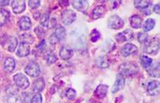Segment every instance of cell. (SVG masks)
<instances>
[{
  "mask_svg": "<svg viewBox=\"0 0 160 103\" xmlns=\"http://www.w3.org/2000/svg\"><path fill=\"white\" fill-rule=\"evenodd\" d=\"M119 71L120 74L122 76H131L138 72V68L135 64L131 63V62H127L120 66Z\"/></svg>",
  "mask_w": 160,
  "mask_h": 103,
  "instance_id": "cell-1",
  "label": "cell"
},
{
  "mask_svg": "<svg viewBox=\"0 0 160 103\" xmlns=\"http://www.w3.org/2000/svg\"><path fill=\"white\" fill-rule=\"evenodd\" d=\"M159 50V40L158 38H151L149 42H147L144 48L145 53L148 54H155Z\"/></svg>",
  "mask_w": 160,
  "mask_h": 103,
  "instance_id": "cell-2",
  "label": "cell"
},
{
  "mask_svg": "<svg viewBox=\"0 0 160 103\" xmlns=\"http://www.w3.org/2000/svg\"><path fill=\"white\" fill-rule=\"evenodd\" d=\"M14 81L15 84L20 89L25 90L28 88L30 85L29 80L23 74H17L14 76Z\"/></svg>",
  "mask_w": 160,
  "mask_h": 103,
  "instance_id": "cell-3",
  "label": "cell"
},
{
  "mask_svg": "<svg viewBox=\"0 0 160 103\" xmlns=\"http://www.w3.org/2000/svg\"><path fill=\"white\" fill-rule=\"evenodd\" d=\"M76 19V14L72 10H65L62 14V22L64 25H71Z\"/></svg>",
  "mask_w": 160,
  "mask_h": 103,
  "instance_id": "cell-4",
  "label": "cell"
},
{
  "mask_svg": "<svg viewBox=\"0 0 160 103\" xmlns=\"http://www.w3.org/2000/svg\"><path fill=\"white\" fill-rule=\"evenodd\" d=\"M25 72L29 76L33 77V78H37L40 74L39 66L36 62L32 61L27 66V67L25 68Z\"/></svg>",
  "mask_w": 160,
  "mask_h": 103,
  "instance_id": "cell-5",
  "label": "cell"
},
{
  "mask_svg": "<svg viewBox=\"0 0 160 103\" xmlns=\"http://www.w3.org/2000/svg\"><path fill=\"white\" fill-rule=\"evenodd\" d=\"M124 25L123 20L118 15H113L108 19V27L111 29L118 30L122 28Z\"/></svg>",
  "mask_w": 160,
  "mask_h": 103,
  "instance_id": "cell-6",
  "label": "cell"
},
{
  "mask_svg": "<svg viewBox=\"0 0 160 103\" xmlns=\"http://www.w3.org/2000/svg\"><path fill=\"white\" fill-rule=\"evenodd\" d=\"M147 91L149 95L155 96L159 94L160 91V82L156 80L151 81L148 82L147 86Z\"/></svg>",
  "mask_w": 160,
  "mask_h": 103,
  "instance_id": "cell-7",
  "label": "cell"
},
{
  "mask_svg": "<svg viewBox=\"0 0 160 103\" xmlns=\"http://www.w3.org/2000/svg\"><path fill=\"white\" fill-rule=\"evenodd\" d=\"M117 42H123L126 41H130L133 38V31L130 29H127L122 33H119L115 37Z\"/></svg>",
  "mask_w": 160,
  "mask_h": 103,
  "instance_id": "cell-8",
  "label": "cell"
},
{
  "mask_svg": "<svg viewBox=\"0 0 160 103\" xmlns=\"http://www.w3.org/2000/svg\"><path fill=\"white\" fill-rule=\"evenodd\" d=\"M11 7H12L13 12L15 13V14H20V13H22L26 9L25 1H23V0H21V1H18V0L12 1V2H11Z\"/></svg>",
  "mask_w": 160,
  "mask_h": 103,
  "instance_id": "cell-9",
  "label": "cell"
},
{
  "mask_svg": "<svg viewBox=\"0 0 160 103\" xmlns=\"http://www.w3.org/2000/svg\"><path fill=\"white\" fill-rule=\"evenodd\" d=\"M73 54H74V51L68 46H64L60 50L59 56L60 58H62L63 60L70 59V58H72Z\"/></svg>",
  "mask_w": 160,
  "mask_h": 103,
  "instance_id": "cell-10",
  "label": "cell"
},
{
  "mask_svg": "<svg viewBox=\"0 0 160 103\" xmlns=\"http://www.w3.org/2000/svg\"><path fill=\"white\" fill-rule=\"evenodd\" d=\"M30 54V46L28 43L26 42H21L18 46V51H17V56L20 58H23V57L28 56Z\"/></svg>",
  "mask_w": 160,
  "mask_h": 103,
  "instance_id": "cell-11",
  "label": "cell"
},
{
  "mask_svg": "<svg viewBox=\"0 0 160 103\" xmlns=\"http://www.w3.org/2000/svg\"><path fill=\"white\" fill-rule=\"evenodd\" d=\"M124 85H125V78H124L122 75L118 74V76H117L116 81H115V84H114L112 89H111V91H112V93L118 92L121 89L123 88Z\"/></svg>",
  "mask_w": 160,
  "mask_h": 103,
  "instance_id": "cell-12",
  "label": "cell"
},
{
  "mask_svg": "<svg viewBox=\"0 0 160 103\" xmlns=\"http://www.w3.org/2000/svg\"><path fill=\"white\" fill-rule=\"evenodd\" d=\"M137 50H138V48L135 45L128 43L126 44L125 46H123V47L122 48V51H121V53H122V56L128 57L132 54H134V53L136 52Z\"/></svg>",
  "mask_w": 160,
  "mask_h": 103,
  "instance_id": "cell-13",
  "label": "cell"
},
{
  "mask_svg": "<svg viewBox=\"0 0 160 103\" xmlns=\"http://www.w3.org/2000/svg\"><path fill=\"white\" fill-rule=\"evenodd\" d=\"M18 27L22 31H28L31 27V21L28 16H22L19 19Z\"/></svg>",
  "mask_w": 160,
  "mask_h": 103,
  "instance_id": "cell-14",
  "label": "cell"
},
{
  "mask_svg": "<svg viewBox=\"0 0 160 103\" xmlns=\"http://www.w3.org/2000/svg\"><path fill=\"white\" fill-rule=\"evenodd\" d=\"M71 4L75 9L80 11H85L88 7V2L85 0H75L72 1Z\"/></svg>",
  "mask_w": 160,
  "mask_h": 103,
  "instance_id": "cell-15",
  "label": "cell"
},
{
  "mask_svg": "<svg viewBox=\"0 0 160 103\" xmlns=\"http://www.w3.org/2000/svg\"><path fill=\"white\" fill-rule=\"evenodd\" d=\"M54 37L56 38V40L58 42L59 41H62L64 38H66V30L63 27H61V26H58L56 27L55 29V34H53Z\"/></svg>",
  "mask_w": 160,
  "mask_h": 103,
  "instance_id": "cell-16",
  "label": "cell"
},
{
  "mask_svg": "<svg viewBox=\"0 0 160 103\" xmlns=\"http://www.w3.org/2000/svg\"><path fill=\"white\" fill-rule=\"evenodd\" d=\"M44 86H45V81L42 78H38L36 81L34 82L33 85V91L35 93H40L43 91Z\"/></svg>",
  "mask_w": 160,
  "mask_h": 103,
  "instance_id": "cell-17",
  "label": "cell"
},
{
  "mask_svg": "<svg viewBox=\"0 0 160 103\" xmlns=\"http://www.w3.org/2000/svg\"><path fill=\"white\" fill-rule=\"evenodd\" d=\"M108 86L107 85H99L96 88L95 91V94L98 97V98H103L106 95H107V93H108Z\"/></svg>",
  "mask_w": 160,
  "mask_h": 103,
  "instance_id": "cell-18",
  "label": "cell"
},
{
  "mask_svg": "<svg viewBox=\"0 0 160 103\" xmlns=\"http://www.w3.org/2000/svg\"><path fill=\"white\" fill-rule=\"evenodd\" d=\"M15 68V61L12 58H8L4 61V70L8 72H13Z\"/></svg>",
  "mask_w": 160,
  "mask_h": 103,
  "instance_id": "cell-19",
  "label": "cell"
},
{
  "mask_svg": "<svg viewBox=\"0 0 160 103\" xmlns=\"http://www.w3.org/2000/svg\"><path fill=\"white\" fill-rule=\"evenodd\" d=\"M142 18L138 15H133L131 18V25L133 28H135V29H138L139 27H141L142 26Z\"/></svg>",
  "mask_w": 160,
  "mask_h": 103,
  "instance_id": "cell-20",
  "label": "cell"
},
{
  "mask_svg": "<svg viewBox=\"0 0 160 103\" xmlns=\"http://www.w3.org/2000/svg\"><path fill=\"white\" fill-rule=\"evenodd\" d=\"M104 13H105V7L103 6H98L97 7L94 9L92 12V17L94 19H98L103 16Z\"/></svg>",
  "mask_w": 160,
  "mask_h": 103,
  "instance_id": "cell-21",
  "label": "cell"
},
{
  "mask_svg": "<svg viewBox=\"0 0 160 103\" xmlns=\"http://www.w3.org/2000/svg\"><path fill=\"white\" fill-rule=\"evenodd\" d=\"M9 12L4 9H0V27H2L7 23L9 19Z\"/></svg>",
  "mask_w": 160,
  "mask_h": 103,
  "instance_id": "cell-22",
  "label": "cell"
},
{
  "mask_svg": "<svg viewBox=\"0 0 160 103\" xmlns=\"http://www.w3.org/2000/svg\"><path fill=\"white\" fill-rule=\"evenodd\" d=\"M151 5V2L150 1H146V0H136L134 2V6L138 9H145L148 8L149 6Z\"/></svg>",
  "mask_w": 160,
  "mask_h": 103,
  "instance_id": "cell-23",
  "label": "cell"
},
{
  "mask_svg": "<svg viewBox=\"0 0 160 103\" xmlns=\"http://www.w3.org/2000/svg\"><path fill=\"white\" fill-rule=\"evenodd\" d=\"M17 46H18V39L15 37L11 38L9 40V42H8V51H10V52H14Z\"/></svg>",
  "mask_w": 160,
  "mask_h": 103,
  "instance_id": "cell-24",
  "label": "cell"
},
{
  "mask_svg": "<svg viewBox=\"0 0 160 103\" xmlns=\"http://www.w3.org/2000/svg\"><path fill=\"white\" fill-rule=\"evenodd\" d=\"M140 62H141V65L143 68L147 69L151 66V65L152 64V59L149 57L143 55V56L140 57Z\"/></svg>",
  "mask_w": 160,
  "mask_h": 103,
  "instance_id": "cell-25",
  "label": "cell"
},
{
  "mask_svg": "<svg viewBox=\"0 0 160 103\" xmlns=\"http://www.w3.org/2000/svg\"><path fill=\"white\" fill-rule=\"evenodd\" d=\"M155 20L152 19V18H148V19L145 22V23H144L142 28H143L144 31L148 32V31H151V30L155 27Z\"/></svg>",
  "mask_w": 160,
  "mask_h": 103,
  "instance_id": "cell-26",
  "label": "cell"
},
{
  "mask_svg": "<svg viewBox=\"0 0 160 103\" xmlns=\"http://www.w3.org/2000/svg\"><path fill=\"white\" fill-rule=\"evenodd\" d=\"M159 63H157L156 65L148 71V74L151 77H155V78H158L159 77Z\"/></svg>",
  "mask_w": 160,
  "mask_h": 103,
  "instance_id": "cell-27",
  "label": "cell"
},
{
  "mask_svg": "<svg viewBox=\"0 0 160 103\" xmlns=\"http://www.w3.org/2000/svg\"><path fill=\"white\" fill-rule=\"evenodd\" d=\"M97 66L101 68H108L109 66V61L105 57H101V58H98V60L96 61Z\"/></svg>",
  "mask_w": 160,
  "mask_h": 103,
  "instance_id": "cell-28",
  "label": "cell"
},
{
  "mask_svg": "<svg viewBox=\"0 0 160 103\" xmlns=\"http://www.w3.org/2000/svg\"><path fill=\"white\" fill-rule=\"evenodd\" d=\"M65 95L69 100H74L75 98V97H76V91L74 89L69 88L66 91Z\"/></svg>",
  "mask_w": 160,
  "mask_h": 103,
  "instance_id": "cell-29",
  "label": "cell"
},
{
  "mask_svg": "<svg viewBox=\"0 0 160 103\" xmlns=\"http://www.w3.org/2000/svg\"><path fill=\"white\" fill-rule=\"evenodd\" d=\"M47 62H48V64H49V65H51V64H53L55 63V61H57V57L55 56V54H53V53H50V54H48V55H47Z\"/></svg>",
  "mask_w": 160,
  "mask_h": 103,
  "instance_id": "cell-30",
  "label": "cell"
},
{
  "mask_svg": "<svg viewBox=\"0 0 160 103\" xmlns=\"http://www.w3.org/2000/svg\"><path fill=\"white\" fill-rule=\"evenodd\" d=\"M48 22H49V14L47 13V14H44L42 18H41L40 24L43 27H46L48 26Z\"/></svg>",
  "mask_w": 160,
  "mask_h": 103,
  "instance_id": "cell-31",
  "label": "cell"
},
{
  "mask_svg": "<svg viewBox=\"0 0 160 103\" xmlns=\"http://www.w3.org/2000/svg\"><path fill=\"white\" fill-rule=\"evenodd\" d=\"M148 35L147 33L140 32L138 34V42H141V43L148 42Z\"/></svg>",
  "mask_w": 160,
  "mask_h": 103,
  "instance_id": "cell-32",
  "label": "cell"
},
{
  "mask_svg": "<svg viewBox=\"0 0 160 103\" xmlns=\"http://www.w3.org/2000/svg\"><path fill=\"white\" fill-rule=\"evenodd\" d=\"M42 98L39 93H36L31 99V103H42Z\"/></svg>",
  "mask_w": 160,
  "mask_h": 103,
  "instance_id": "cell-33",
  "label": "cell"
},
{
  "mask_svg": "<svg viewBox=\"0 0 160 103\" xmlns=\"http://www.w3.org/2000/svg\"><path fill=\"white\" fill-rule=\"evenodd\" d=\"M100 38V33L97 30L92 31L91 34V39L92 42H97Z\"/></svg>",
  "mask_w": 160,
  "mask_h": 103,
  "instance_id": "cell-34",
  "label": "cell"
},
{
  "mask_svg": "<svg viewBox=\"0 0 160 103\" xmlns=\"http://www.w3.org/2000/svg\"><path fill=\"white\" fill-rule=\"evenodd\" d=\"M28 4H29L30 7L32 8V9H35L40 5V1H38V0H31V1H29Z\"/></svg>",
  "mask_w": 160,
  "mask_h": 103,
  "instance_id": "cell-35",
  "label": "cell"
},
{
  "mask_svg": "<svg viewBox=\"0 0 160 103\" xmlns=\"http://www.w3.org/2000/svg\"><path fill=\"white\" fill-rule=\"evenodd\" d=\"M154 12L156 13L157 15H159L160 13V5L159 4H156L154 6Z\"/></svg>",
  "mask_w": 160,
  "mask_h": 103,
  "instance_id": "cell-36",
  "label": "cell"
},
{
  "mask_svg": "<svg viewBox=\"0 0 160 103\" xmlns=\"http://www.w3.org/2000/svg\"><path fill=\"white\" fill-rule=\"evenodd\" d=\"M9 1H8V0H7V1H6V0H3V1H0V5L1 6H7V5H8V4H9Z\"/></svg>",
  "mask_w": 160,
  "mask_h": 103,
  "instance_id": "cell-37",
  "label": "cell"
},
{
  "mask_svg": "<svg viewBox=\"0 0 160 103\" xmlns=\"http://www.w3.org/2000/svg\"><path fill=\"white\" fill-rule=\"evenodd\" d=\"M55 23H56V21H55V18H52L51 19V27H53L54 26H55Z\"/></svg>",
  "mask_w": 160,
  "mask_h": 103,
  "instance_id": "cell-38",
  "label": "cell"
}]
</instances>
